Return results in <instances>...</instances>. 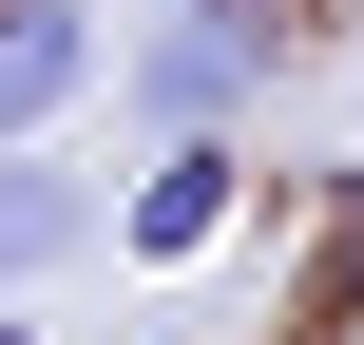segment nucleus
<instances>
[{
	"instance_id": "nucleus-1",
	"label": "nucleus",
	"mask_w": 364,
	"mask_h": 345,
	"mask_svg": "<svg viewBox=\"0 0 364 345\" xmlns=\"http://www.w3.org/2000/svg\"><path fill=\"white\" fill-rule=\"evenodd\" d=\"M269 58H288V19H269V0H173V19L115 58V96H134V134H154V154H211V134L269 96Z\"/></svg>"
},
{
	"instance_id": "nucleus-2",
	"label": "nucleus",
	"mask_w": 364,
	"mask_h": 345,
	"mask_svg": "<svg viewBox=\"0 0 364 345\" xmlns=\"http://www.w3.org/2000/svg\"><path fill=\"white\" fill-rule=\"evenodd\" d=\"M77 96H96V19L77 0H0V154H38Z\"/></svg>"
},
{
	"instance_id": "nucleus-3",
	"label": "nucleus",
	"mask_w": 364,
	"mask_h": 345,
	"mask_svg": "<svg viewBox=\"0 0 364 345\" xmlns=\"http://www.w3.org/2000/svg\"><path fill=\"white\" fill-rule=\"evenodd\" d=\"M230 211H250V173H230V134H211V154H154V173H134L115 250H134V269H192V250H211Z\"/></svg>"
},
{
	"instance_id": "nucleus-4",
	"label": "nucleus",
	"mask_w": 364,
	"mask_h": 345,
	"mask_svg": "<svg viewBox=\"0 0 364 345\" xmlns=\"http://www.w3.org/2000/svg\"><path fill=\"white\" fill-rule=\"evenodd\" d=\"M115 211H96V173H58V154H0V288H38V269H77Z\"/></svg>"
},
{
	"instance_id": "nucleus-5",
	"label": "nucleus",
	"mask_w": 364,
	"mask_h": 345,
	"mask_svg": "<svg viewBox=\"0 0 364 345\" xmlns=\"http://www.w3.org/2000/svg\"><path fill=\"white\" fill-rule=\"evenodd\" d=\"M0 345H38V327H0Z\"/></svg>"
}]
</instances>
